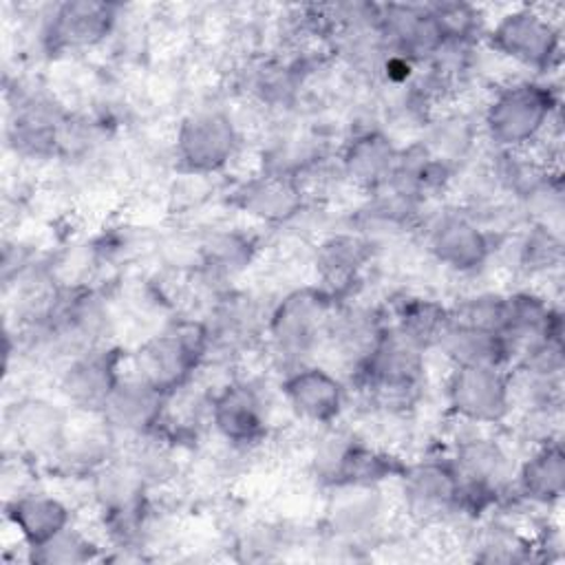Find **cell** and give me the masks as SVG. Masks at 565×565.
I'll return each mask as SVG.
<instances>
[{
	"instance_id": "9",
	"label": "cell",
	"mask_w": 565,
	"mask_h": 565,
	"mask_svg": "<svg viewBox=\"0 0 565 565\" xmlns=\"http://www.w3.org/2000/svg\"><path fill=\"white\" fill-rule=\"evenodd\" d=\"M426 249L430 258L452 274H477L494 252V238L466 212H439L426 227Z\"/></svg>"
},
{
	"instance_id": "17",
	"label": "cell",
	"mask_w": 565,
	"mask_h": 565,
	"mask_svg": "<svg viewBox=\"0 0 565 565\" xmlns=\"http://www.w3.org/2000/svg\"><path fill=\"white\" fill-rule=\"evenodd\" d=\"M4 514L26 550L46 543L73 523V510L62 497L35 488L9 497Z\"/></svg>"
},
{
	"instance_id": "12",
	"label": "cell",
	"mask_w": 565,
	"mask_h": 565,
	"mask_svg": "<svg viewBox=\"0 0 565 565\" xmlns=\"http://www.w3.org/2000/svg\"><path fill=\"white\" fill-rule=\"evenodd\" d=\"M119 7L97 0L53 4L42 24V44L51 53H79L99 46L117 24Z\"/></svg>"
},
{
	"instance_id": "19",
	"label": "cell",
	"mask_w": 565,
	"mask_h": 565,
	"mask_svg": "<svg viewBox=\"0 0 565 565\" xmlns=\"http://www.w3.org/2000/svg\"><path fill=\"white\" fill-rule=\"evenodd\" d=\"M565 490V452L561 439L534 446L532 452L514 468L512 492L539 508L561 503Z\"/></svg>"
},
{
	"instance_id": "25",
	"label": "cell",
	"mask_w": 565,
	"mask_h": 565,
	"mask_svg": "<svg viewBox=\"0 0 565 565\" xmlns=\"http://www.w3.org/2000/svg\"><path fill=\"white\" fill-rule=\"evenodd\" d=\"M563 263V236L536 223L514 236V267L530 278H550Z\"/></svg>"
},
{
	"instance_id": "21",
	"label": "cell",
	"mask_w": 565,
	"mask_h": 565,
	"mask_svg": "<svg viewBox=\"0 0 565 565\" xmlns=\"http://www.w3.org/2000/svg\"><path fill=\"white\" fill-rule=\"evenodd\" d=\"M479 130L481 126L479 121L475 124L472 115L463 110H444L428 117L419 143L435 161L455 170L472 154L479 139Z\"/></svg>"
},
{
	"instance_id": "1",
	"label": "cell",
	"mask_w": 565,
	"mask_h": 565,
	"mask_svg": "<svg viewBox=\"0 0 565 565\" xmlns=\"http://www.w3.org/2000/svg\"><path fill=\"white\" fill-rule=\"evenodd\" d=\"M561 99L550 82L510 79L488 97L479 126L494 150H523L536 146L558 124Z\"/></svg>"
},
{
	"instance_id": "4",
	"label": "cell",
	"mask_w": 565,
	"mask_h": 565,
	"mask_svg": "<svg viewBox=\"0 0 565 565\" xmlns=\"http://www.w3.org/2000/svg\"><path fill=\"white\" fill-rule=\"evenodd\" d=\"M488 40L494 53L534 73H550L561 62V24L543 7L521 4L505 11Z\"/></svg>"
},
{
	"instance_id": "23",
	"label": "cell",
	"mask_w": 565,
	"mask_h": 565,
	"mask_svg": "<svg viewBox=\"0 0 565 565\" xmlns=\"http://www.w3.org/2000/svg\"><path fill=\"white\" fill-rule=\"evenodd\" d=\"M388 324L419 349L435 351L450 324V309L430 296H406L397 302Z\"/></svg>"
},
{
	"instance_id": "2",
	"label": "cell",
	"mask_w": 565,
	"mask_h": 565,
	"mask_svg": "<svg viewBox=\"0 0 565 565\" xmlns=\"http://www.w3.org/2000/svg\"><path fill=\"white\" fill-rule=\"evenodd\" d=\"M338 298L322 287H296L269 307L265 342L285 371L313 362L324 349Z\"/></svg>"
},
{
	"instance_id": "8",
	"label": "cell",
	"mask_w": 565,
	"mask_h": 565,
	"mask_svg": "<svg viewBox=\"0 0 565 565\" xmlns=\"http://www.w3.org/2000/svg\"><path fill=\"white\" fill-rule=\"evenodd\" d=\"M444 395L461 424L490 428L510 417L508 369L503 366H450Z\"/></svg>"
},
{
	"instance_id": "24",
	"label": "cell",
	"mask_w": 565,
	"mask_h": 565,
	"mask_svg": "<svg viewBox=\"0 0 565 565\" xmlns=\"http://www.w3.org/2000/svg\"><path fill=\"white\" fill-rule=\"evenodd\" d=\"M534 541L508 521H488L468 536V550L479 563H521L532 558Z\"/></svg>"
},
{
	"instance_id": "3",
	"label": "cell",
	"mask_w": 565,
	"mask_h": 565,
	"mask_svg": "<svg viewBox=\"0 0 565 565\" xmlns=\"http://www.w3.org/2000/svg\"><path fill=\"white\" fill-rule=\"evenodd\" d=\"M207 358L210 333L203 318H183L143 338L128 355L126 371L170 395L190 384Z\"/></svg>"
},
{
	"instance_id": "5",
	"label": "cell",
	"mask_w": 565,
	"mask_h": 565,
	"mask_svg": "<svg viewBox=\"0 0 565 565\" xmlns=\"http://www.w3.org/2000/svg\"><path fill=\"white\" fill-rule=\"evenodd\" d=\"M241 148V128L218 106L188 113L174 132V157L185 174L210 177L230 166Z\"/></svg>"
},
{
	"instance_id": "26",
	"label": "cell",
	"mask_w": 565,
	"mask_h": 565,
	"mask_svg": "<svg viewBox=\"0 0 565 565\" xmlns=\"http://www.w3.org/2000/svg\"><path fill=\"white\" fill-rule=\"evenodd\" d=\"M99 556V543L73 523L38 547H29V561L38 565H77Z\"/></svg>"
},
{
	"instance_id": "16",
	"label": "cell",
	"mask_w": 565,
	"mask_h": 565,
	"mask_svg": "<svg viewBox=\"0 0 565 565\" xmlns=\"http://www.w3.org/2000/svg\"><path fill=\"white\" fill-rule=\"evenodd\" d=\"M371 238L362 232H333L324 236L316 245L311 258V265L320 280L318 287L338 298L360 280V274L371 263Z\"/></svg>"
},
{
	"instance_id": "10",
	"label": "cell",
	"mask_w": 565,
	"mask_h": 565,
	"mask_svg": "<svg viewBox=\"0 0 565 565\" xmlns=\"http://www.w3.org/2000/svg\"><path fill=\"white\" fill-rule=\"evenodd\" d=\"M126 355L110 344L88 349L66 360L57 373V391L71 411L102 413L124 375Z\"/></svg>"
},
{
	"instance_id": "22",
	"label": "cell",
	"mask_w": 565,
	"mask_h": 565,
	"mask_svg": "<svg viewBox=\"0 0 565 565\" xmlns=\"http://www.w3.org/2000/svg\"><path fill=\"white\" fill-rule=\"evenodd\" d=\"M450 366H503L508 369V351L503 338L494 331L452 322L441 335L437 349Z\"/></svg>"
},
{
	"instance_id": "27",
	"label": "cell",
	"mask_w": 565,
	"mask_h": 565,
	"mask_svg": "<svg viewBox=\"0 0 565 565\" xmlns=\"http://www.w3.org/2000/svg\"><path fill=\"white\" fill-rule=\"evenodd\" d=\"M428 7L446 42H463V44L475 42L483 22L477 7L466 2H435Z\"/></svg>"
},
{
	"instance_id": "13",
	"label": "cell",
	"mask_w": 565,
	"mask_h": 565,
	"mask_svg": "<svg viewBox=\"0 0 565 565\" xmlns=\"http://www.w3.org/2000/svg\"><path fill=\"white\" fill-rule=\"evenodd\" d=\"M232 205L260 223L282 225L300 216L307 205V190L296 174L263 170L234 188Z\"/></svg>"
},
{
	"instance_id": "20",
	"label": "cell",
	"mask_w": 565,
	"mask_h": 565,
	"mask_svg": "<svg viewBox=\"0 0 565 565\" xmlns=\"http://www.w3.org/2000/svg\"><path fill=\"white\" fill-rule=\"evenodd\" d=\"M327 525L340 541H358L380 527L384 497L380 486H329Z\"/></svg>"
},
{
	"instance_id": "18",
	"label": "cell",
	"mask_w": 565,
	"mask_h": 565,
	"mask_svg": "<svg viewBox=\"0 0 565 565\" xmlns=\"http://www.w3.org/2000/svg\"><path fill=\"white\" fill-rule=\"evenodd\" d=\"M399 148L380 128L355 132L340 152V174L364 192H375L391 179Z\"/></svg>"
},
{
	"instance_id": "14",
	"label": "cell",
	"mask_w": 565,
	"mask_h": 565,
	"mask_svg": "<svg viewBox=\"0 0 565 565\" xmlns=\"http://www.w3.org/2000/svg\"><path fill=\"white\" fill-rule=\"evenodd\" d=\"M71 411L42 397H22L7 415L18 452L29 459H57Z\"/></svg>"
},
{
	"instance_id": "11",
	"label": "cell",
	"mask_w": 565,
	"mask_h": 565,
	"mask_svg": "<svg viewBox=\"0 0 565 565\" xmlns=\"http://www.w3.org/2000/svg\"><path fill=\"white\" fill-rule=\"evenodd\" d=\"M280 395L287 411L302 424L335 426L347 408V386L331 369L307 362L282 373Z\"/></svg>"
},
{
	"instance_id": "15",
	"label": "cell",
	"mask_w": 565,
	"mask_h": 565,
	"mask_svg": "<svg viewBox=\"0 0 565 565\" xmlns=\"http://www.w3.org/2000/svg\"><path fill=\"white\" fill-rule=\"evenodd\" d=\"M168 395L137 375L124 371L115 391L102 408V417L115 430L130 439L154 433L163 419Z\"/></svg>"
},
{
	"instance_id": "6",
	"label": "cell",
	"mask_w": 565,
	"mask_h": 565,
	"mask_svg": "<svg viewBox=\"0 0 565 565\" xmlns=\"http://www.w3.org/2000/svg\"><path fill=\"white\" fill-rule=\"evenodd\" d=\"M214 435L234 450H252L269 435V402L260 382L227 377L212 388L210 419Z\"/></svg>"
},
{
	"instance_id": "7",
	"label": "cell",
	"mask_w": 565,
	"mask_h": 565,
	"mask_svg": "<svg viewBox=\"0 0 565 565\" xmlns=\"http://www.w3.org/2000/svg\"><path fill=\"white\" fill-rule=\"evenodd\" d=\"M404 512L419 525H444L459 516V477L450 457H422L399 475Z\"/></svg>"
}]
</instances>
